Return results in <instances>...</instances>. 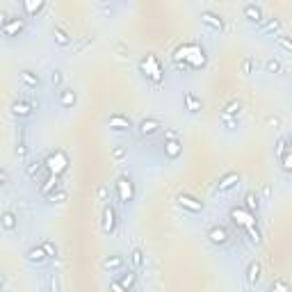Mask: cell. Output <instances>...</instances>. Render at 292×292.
Here are the masks:
<instances>
[{"label": "cell", "instance_id": "1", "mask_svg": "<svg viewBox=\"0 0 292 292\" xmlns=\"http://www.w3.org/2000/svg\"><path fill=\"white\" fill-rule=\"evenodd\" d=\"M208 57H206V48L197 41H187L183 46L176 48L174 53V66L178 71H197L201 66H206Z\"/></svg>", "mask_w": 292, "mask_h": 292}, {"label": "cell", "instance_id": "2", "mask_svg": "<svg viewBox=\"0 0 292 292\" xmlns=\"http://www.w3.org/2000/svg\"><path fill=\"white\" fill-rule=\"evenodd\" d=\"M43 167H46V172L51 174V176H62V174L69 169V155L62 149H55L53 153H48L46 158H43Z\"/></svg>", "mask_w": 292, "mask_h": 292}, {"label": "cell", "instance_id": "3", "mask_svg": "<svg viewBox=\"0 0 292 292\" xmlns=\"http://www.w3.org/2000/svg\"><path fill=\"white\" fill-rule=\"evenodd\" d=\"M114 194L116 199H119L121 206H130V203L135 201V183L130 176H126V174H121L119 178H116L114 183Z\"/></svg>", "mask_w": 292, "mask_h": 292}, {"label": "cell", "instance_id": "4", "mask_svg": "<svg viewBox=\"0 0 292 292\" xmlns=\"http://www.w3.org/2000/svg\"><path fill=\"white\" fill-rule=\"evenodd\" d=\"M139 71H142L146 76V80H151V82H160L164 78L162 64H160V60L153 53H149V55H144L142 60H139Z\"/></svg>", "mask_w": 292, "mask_h": 292}, {"label": "cell", "instance_id": "5", "mask_svg": "<svg viewBox=\"0 0 292 292\" xmlns=\"http://www.w3.org/2000/svg\"><path fill=\"white\" fill-rule=\"evenodd\" d=\"M231 219H233V224H235V226L240 228L242 233H245L249 226H254V224H256V215H254V212L247 210L245 206L231 208Z\"/></svg>", "mask_w": 292, "mask_h": 292}, {"label": "cell", "instance_id": "6", "mask_svg": "<svg viewBox=\"0 0 292 292\" xmlns=\"http://www.w3.org/2000/svg\"><path fill=\"white\" fill-rule=\"evenodd\" d=\"M101 224H103V233L105 235H112L116 231V224H119V215H116L114 206L112 203H105L103 212H101Z\"/></svg>", "mask_w": 292, "mask_h": 292}, {"label": "cell", "instance_id": "7", "mask_svg": "<svg viewBox=\"0 0 292 292\" xmlns=\"http://www.w3.org/2000/svg\"><path fill=\"white\" fill-rule=\"evenodd\" d=\"M176 203L183 208V210H187V212H192V215H197V212H203V201L201 199H197L194 194H189V192H181L176 197Z\"/></svg>", "mask_w": 292, "mask_h": 292}, {"label": "cell", "instance_id": "8", "mask_svg": "<svg viewBox=\"0 0 292 292\" xmlns=\"http://www.w3.org/2000/svg\"><path fill=\"white\" fill-rule=\"evenodd\" d=\"M206 237L212 247H226L228 242H231V233H228L224 226H210L206 233Z\"/></svg>", "mask_w": 292, "mask_h": 292}, {"label": "cell", "instance_id": "9", "mask_svg": "<svg viewBox=\"0 0 292 292\" xmlns=\"http://www.w3.org/2000/svg\"><path fill=\"white\" fill-rule=\"evenodd\" d=\"M23 30H26V18L23 16H12L9 21H5L3 26H0V32H3L5 37H18Z\"/></svg>", "mask_w": 292, "mask_h": 292}, {"label": "cell", "instance_id": "10", "mask_svg": "<svg viewBox=\"0 0 292 292\" xmlns=\"http://www.w3.org/2000/svg\"><path fill=\"white\" fill-rule=\"evenodd\" d=\"M160 128H162V121L155 119V116H146L137 124V133L142 137H153V135L160 133Z\"/></svg>", "mask_w": 292, "mask_h": 292}, {"label": "cell", "instance_id": "11", "mask_svg": "<svg viewBox=\"0 0 292 292\" xmlns=\"http://www.w3.org/2000/svg\"><path fill=\"white\" fill-rule=\"evenodd\" d=\"M242 16H245L249 23H256L258 28L267 21L265 14H262V7H260V5H256V3H247L245 7H242Z\"/></svg>", "mask_w": 292, "mask_h": 292}, {"label": "cell", "instance_id": "12", "mask_svg": "<svg viewBox=\"0 0 292 292\" xmlns=\"http://www.w3.org/2000/svg\"><path fill=\"white\" fill-rule=\"evenodd\" d=\"M237 183H240V174H237V172H226V174H224V176L217 181L215 194H226V192H231L233 187H237Z\"/></svg>", "mask_w": 292, "mask_h": 292}, {"label": "cell", "instance_id": "13", "mask_svg": "<svg viewBox=\"0 0 292 292\" xmlns=\"http://www.w3.org/2000/svg\"><path fill=\"white\" fill-rule=\"evenodd\" d=\"M9 112H12L14 119H30V116L35 114V108H32L26 99H21V101H14V103L9 105Z\"/></svg>", "mask_w": 292, "mask_h": 292}, {"label": "cell", "instance_id": "14", "mask_svg": "<svg viewBox=\"0 0 292 292\" xmlns=\"http://www.w3.org/2000/svg\"><path fill=\"white\" fill-rule=\"evenodd\" d=\"M201 23L206 28H210V30H215V32L224 30V18L219 16V14L210 12V9H203V12H201Z\"/></svg>", "mask_w": 292, "mask_h": 292}, {"label": "cell", "instance_id": "15", "mask_svg": "<svg viewBox=\"0 0 292 292\" xmlns=\"http://www.w3.org/2000/svg\"><path fill=\"white\" fill-rule=\"evenodd\" d=\"M76 103H78V94L73 87H62V89L57 91V105H60V108H73Z\"/></svg>", "mask_w": 292, "mask_h": 292}, {"label": "cell", "instance_id": "16", "mask_svg": "<svg viewBox=\"0 0 292 292\" xmlns=\"http://www.w3.org/2000/svg\"><path fill=\"white\" fill-rule=\"evenodd\" d=\"M18 80H21V85L26 87V89H37V87L41 85L39 73H35L32 69H23L21 73H18Z\"/></svg>", "mask_w": 292, "mask_h": 292}, {"label": "cell", "instance_id": "17", "mask_svg": "<svg viewBox=\"0 0 292 292\" xmlns=\"http://www.w3.org/2000/svg\"><path fill=\"white\" fill-rule=\"evenodd\" d=\"M108 128L124 133V130H130V128H133V121H130L126 114H112V116H108Z\"/></svg>", "mask_w": 292, "mask_h": 292}, {"label": "cell", "instance_id": "18", "mask_svg": "<svg viewBox=\"0 0 292 292\" xmlns=\"http://www.w3.org/2000/svg\"><path fill=\"white\" fill-rule=\"evenodd\" d=\"M21 7H23V18L28 21V18L37 16V14L46 7V0H23Z\"/></svg>", "mask_w": 292, "mask_h": 292}, {"label": "cell", "instance_id": "19", "mask_svg": "<svg viewBox=\"0 0 292 292\" xmlns=\"http://www.w3.org/2000/svg\"><path fill=\"white\" fill-rule=\"evenodd\" d=\"M39 292H60V276H57V272H46L43 274Z\"/></svg>", "mask_w": 292, "mask_h": 292}, {"label": "cell", "instance_id": "20", "mask_svg": "<svg viewBox=\"0 0 292 292\" xmlns=\"http://www.w3.org/2000/svg\"><path fill=\"white\" fill-rule=\"evenodd\" d=\"M26 260L30 262V265H43L46 260H51V258L46 256V251H43V247H30V249L26 251Z\"/></svg>", "mask_w": 292, "mask_h": 292}, {"label": "cell", "instance_id": "21", "mask_svg": "<svg viewBox=\"0 0 292 292\" xmlns=\"http://www.w3.org/2000/svg\"><path fill=\"white\" fill-rule=\"evenodd\" d=\"M124 265H126V258L121 254H112L103 258V270H108V272H121Z\"/></svg>", "mask_w": 292, "mask_h": 292}, {"label": "cell", "instance_id": "22", "mask_svg": "<svg viewBox=\"0 0 292 292\" xmlns=\"http://www.w3.org/2000/svg\"><path fill=\"white\" fill-rule=\"evenodd\" d=\"M183 101H185V110H187L189 114H199V112L203 110V103H201V99H199L197 94H192V91H185Z\"/></svg>", "mask_w": 292, "mask_h": 292}, {"label": "cell", "instance_id": "23", "mask_svg": "<svg viewBox=\"0 0 292 292\" xmlns=\"http://www.w3.org/2000/svg\"><path fill=\"white\" fill-rule=\"evenodd\" d=\"M260 272H262L260 262H258V260H251L249 265H247V272H245L247 283H249V285H258V281H260Z\"/></svg>", "mask_w": 292, "mask_h": 292}, {"label": "cell", "instance_id": "24", "mask_svg": "<svg viewBox=\"0 0 292 292\" xmlns=\"http://www.w3.org/2000/svg\"><path fill=\"white\" fill-rule=\"evenodd\" d=\"M258 35H281V18L272 16L258 28Z\"/></svg>", "mask_w": 292, "mask_h": 292}, {"label": "cell", "instance_id": "25", "mask_svg": "<svg viewBox=\"0 0 292 292\" xmlns=\"http://www.w3.org/2000/svg\"><path fill=\"white\" fill-rule=\"evenodd\" d=\"M55 189H62L60 176H48L46 181L39 185V194H41V197H48V194H53Z\"/></svg>", "mask_w": 292, "mask_h": 292}, {"label": "cell", "instance_id": "26", "mask_svg": "<svg viewBox=\"0 0 292 292\" xmlns=\"http://www.w3.org/2000/svg\"><path fill=\"white\" fill-rule=\"evenodd\" d=\"M53 37H55V43H57V46H62V48H69L71 43H73V37H71L62 26H55V28H53Z\"/></svg>", "mask_w": 292, "mask_h": 292}, {"label": "cell", "instance_id": "27", "mask_svg": "<svg viewBox=\"0 0 292 292\" xmlns=\"http://www.w3.org/2000/svg\"><path fill=\"white\" fill-rule=\"evenodd\" d=\"M181 153H183L181 139H169V142H164V155H167L169 160H176Z\"/></svg>", "mask_w": 292, "mask_h": 292}, {"label": "cell", "instance_id": "28", "mask_svg": "<svg viewBox=\"0 0 292 292\" xmlns=\"http://www.w3.org/2000/svg\"><path fill=\"white\" fill-rule=\"evenodd\" d=\"M0 226L5 228V231H14V228L18 226V217L14 210H5L3 215H0Z\"/></svg>", "mask_w": 292, "mask_h": 292}, {"label": "cell", "instance_id": "29", "mask_svg": "<svg viewBox=\"0 0 292 292\" xmlns=\"http://www.w3.org/2000/svg\"><path fill=\"white\" fill-rule=\"evenodd\" d=\"M41 169H46V167H43V160H30V162L26 164L28 178H32V181H39V178H41Z\"/></svg>", "mask_w": 292, "mask_h": 292}, {"label": "cell", "instance_id": "30", "mask_svg": "<svg viewBox=\"0 0 292 292\" xmlns=\"http://www.w3.org/2000/svg\"><path fill=\"white\" fill-rule=\"evenodd\" d=\"M242 112V101H237V99H231V101H226L224 103V108H222V114L224 116H235L237 119V114Z\"/></svg>", "mask_w": 292, "mask_h": 292}, {"label": "cell", "instance_id": "31", "mask_svg": "<svg viewBox=\"0 0 292 292\" xmlns=\"http://www.w3.org/2000/svg\"><path fill=\"white\" fill-rule=\"evenodd\" d=\"M130 265H133L135 272H139L146 265V256H144V251L139 249V247H135V249L130 251Z\"/></svg>", "mask_w": 292, "mask_h": 292}, {"label": "cell", "instance_id": "32", "mask_svg": "<svg viewBox=\"0 0 292 292\" xmlns=\"http://www.w3.org/2000/svg\"><path fill=\"white\" fill-rule=\"evenodd\" d=\"M116 281H119V283L130 292V290L135 288V283H137V272H135V270H128V272H124V274H121Z\"/></svg>", "mask_w": 292, "mask_h": 292}, {"label": "cell", "instance_id": "33", "mask_svg": "<svg viewBox=\"0 0 292 292\" xmlns=\"http://www.w3.org/2000/svg\"><path fill=\"white\" fill-rule=\"evenodd\" d=\"M242 206H245L249 212H254V215H256L258 208H260V197H258L256 192H247L245 194V203H242Z\"/></svg>", "mask_w": 292, "mask_h": 292}, {"label": "cell", "instance_id": "34", "mask_svg": "<svg viewBox=\"0 0 292 292\" xmlns=\"http://www.w3.org/2000/svg\"><path fill=\"white\" fill-rule=\"evenodd\" d=\"M240 73L242 76H251V73H256V60L254 57H245V60H242Z\"/></svg>", "mask_w": 292, "mask_h": 292}, {"label": "cell", "instance_id": "35", "mask_svg": "<svg viewBox=\"0 0 292 292\" xmlns=\"http://www.w3.org/2000/svg\"><path fill=\"white\" fill-rule=\"evenodd\" d=\"M245 235L249 237V242H251V245H260V242H262L260 228H258L256 224H254V226H249V228H247V231H245Z\"/></svg>", "mask_w": 292, "mask_h": 292}, {"label": "cell", "instance_id": "36", "mask_svg": "<svg viewBox=\"0 0 292 292\" xmlns=\"http://www.w3.org/2000/svg\"><path fill=\"white\" fill-rule=\"evenodd\" d=\"M126 155H128V146H126V144H116L114 149H112V160H114V162L126 160Z\"/></svg>", "mask_w": 292, "mask_h": 292}, {"label": "cell", "instance_id": "37", "mask_svg": "<svg viewBox=\"0 0 292 292\" xmlns=\"http://www.w3.org/2000/svg\"><path fill=\"white\" fill-rule=\"evenodd\" d=\"M276 46L285 53H292V37L288 35H276Z\"/></svg>", "mask_w": 292, "mask_h": 292}, {"label": "cell", "instance_id": "38", "mask_svg": "<svg viewBox=\"0 0 292 292\" xmlns=\"http://www.w3.org/2000/svg\"><path fill=\"white\" fill-rule=\"evenodd\" d=\"M14 153H16L18 160H26L28 158V142L26 139H16V146H14Z\"/></svg>", "mask_w": 292, "mask_h": 292}, {"label": "cell", "instance_id": "39", "mask_svg": "<svg viewBox=\"0 0 292 292\" xmlns=\"http://www.w3.org/2000/svg\"><path fill=\"white\" fill-rule=\"evenodd\" d=\"M270 292H290V283L285 279H276L274 283L270 285Z\"/></svg>", "mask_w": 292, "mask_h": 292}, {"label": "cell", "instance_id": "40", "mask_svg": "<svg viewBox=\"0 0 292 292\" xmlns=\"http://www.w3.org/2000/svg\"><path fill=\"white\" fill-rule=\"evenodd\" d=\"M265 71L267 73H281L283 71V64H281L279 60H274V57H270V60L265 62Z\"/></svg>", "mask_w": 292, "mask_h": 292}, {"label": "cell", "instance_id": "41", "mask_svg": "<svg viewBox=\"0 0 292 292\" xmlns=\"http://www.w3.org/2000/svg\"><path fill=\"white\" fill-rule=\"evenodd\" d=\"M48 80H51L53 87H62V82H64V73H62L60 69H53L51 76H48Z\"/></svg>", "mask_w": 292, "mask_h": 292}, {"label": "cell", "instance_id": "42", "mask_svg": "<svg viewBox=\"0 0 292 292\" xmlns=\"http://www.w3.org/2000/svg\"><path fill=\"white\" fill-rule=\"evenodd\" d=\"M46 199H48L51 203H64V201H66V192H64V189H55V192L48 194Z\"/></svg>", "mask_w": 292, "mask_h": 292}, {"label": "cell", "instance_id": "43", "mask_svg": "<svg viewBox=\"0 0 292 292\" xmlns=\"http://www.w3.org/2000/svg\"><path fill=\"white\" fill-rule=\"evenodd\" d=\"M219 119H222V126L226 130H235L237 128V119L235 116H224V114H219Z\"/></svg>", "mask_w": 292, "mask_h": 292}, {"label": "cell", "instance_id": "44", "mask_svg": "<svg viewBox=\"0 0 292 292\" xmlns=\"http://www.w3.org/2000/svg\"><path fill=\"white\" fill-rule=\"evenodd\" d=\"M279 160H281V164H283V169H285V172H292V149L285 151V153L281 155Z\"/></svg>", "mask_w": 292, "mask_h": 292}, {"label": "cell", "instance_id": "45", "mask_svg": "<svg viewBox=\"0 0 292 292\" xmlns=\"http://www.w3.org/2000/svg\"><path fill=\"white\" fill-rule=\"evenodd\" d=\"M41 247H43V251H46L48 258H57V247H55V242L46 240V242H41Z\"/></svg>", "mask_w": 292, "mask_h": 292}, {"label": "cell", "instance_id": "46", "mask_svg": "<svg viewBox=\"0 0 292 292\" xmlns=\"http://www.w3.org/2000/svg\"><path fill=\"white\" fill-rule=\"evenodd\" d=\"M265 126H267V128H279V126H281V116L270 114V116L265 119Z\"/></svg>", "mask_w": 292, "mask_h": 292}, {"label": "cell", "instance_id": "47", "mask_svg": "<svg viewBox=\"0 0 292 292\" xmlns=\"http://www.w3.org/2000/svg\"><path fill=\"white\" fill-rule=\"evenodd\" d=\"M285 151H288V139H285V137H281L279 142H276V155H279V158H281V155H283Z\"/></svg>", "mask_w": 292, "mask_h": 292}, {"label": "cell", "instance_id": "48", "mask_svg": "<svg viewBox=\"0 0 292 292\" xmlns=\"http://www.w3.org/2000/svg\"><path fill=\"white\" fill-rule=\"evenodd\" d=\"M91 41H94V37H85V39H82V41L80 43H78V46L76 48H73V53H80V51H85V48L87 46H89V43Z\"/></svg>", "mask_w": 292, "mask_h": 292}, {"label": "cell", "instance_id": "49", "mask_svg": "<svg viewBox=\"0 0 292 292\" xmlns=\"http://www.w3.org/2000/svg\"><path fill=\"white\" fill-rule=\"evenodd\" d=\"M164 142H169V139H178V130H174V128H164Z\"/></svg>", "mask_w": 292, "mask_h": 292}, {"label": "cell", "instance_id": "50", "mask_svg": "<svg viewBox=\"0 0 292 292\" xmlns=\"http://www.w3.org/2000/svg\"><path fill=\"white\" fill-rule=\"evenodd\" d=\"M110 292H128V290H126L124 285H121L119 281L114 279V281H110Z\"/></svg>", "mask_w": 292, "mask_h": 292}, {"label": "cell", "instance_id": "51", "mask_svg": "<svg viewBox=\"0 0 292 292\" xmlns=\"http://www.w3.org/2000/svg\"><path fill=\"white\" fill-rule=\"evenodd\" d=\"M101 12L105 14V16H112V14H114V7H112V5H101Z\"/></svg>", "mask_w": 292, "mask_h": 292}, {"label": "cell", "instance_id": "52", "mask_svg": "<svg viewBox=\"0 0 292 292\" xmlns=\"http://www.w3.org/2000/svg\"><path fill=\"white\" fill-rule=\"evenodd\" d=\"M108 192H110V189L105 187V185H101V187H99V197H101V201H108Z\"/></svg>", "mask_w": 292, "mask_h": 292}, {"label": "cell", "instance_id": "53", "mask_svg": "<svg viewBox=\"0 0 292 292\" xmlns=\"http://www.w3.org/2000/svg\"><path fill=\"white\" fill-rule=\"evenodd\" d=\"M0 183H3V185H7V183H9V172H7L5 167H3V172H0Z\"/></svg>", "mask_w": 292, "mask_h": 292}, {"label": "cell", "instance_id": "54", "mask_svg": "<svg viewBox=\"0 0 292 292\" xmlns=\"http://www.w3.org/2000/svg\"><path fill=\"white\" fill-rule=\"evenodd\" d=\"M262 197H265V199L272 197V187H270V185H265V187H262Z\"/></svg>", "mask_w": 292, "mask_h": 292}, {"label": "cell", "instance_id": "55", "mask_svg": "<svg viewBox=\"0 0 292 292\" xmlns=\"http://www.w3.org/2000/svg\"><path fill=\"white\" fill-rule=\"evenodd\" d=\"M285 139H288V149H292V135L290 137H285Z\"/></svg>", "mask_w": 292, "mask_h": 292}]
</instances>
